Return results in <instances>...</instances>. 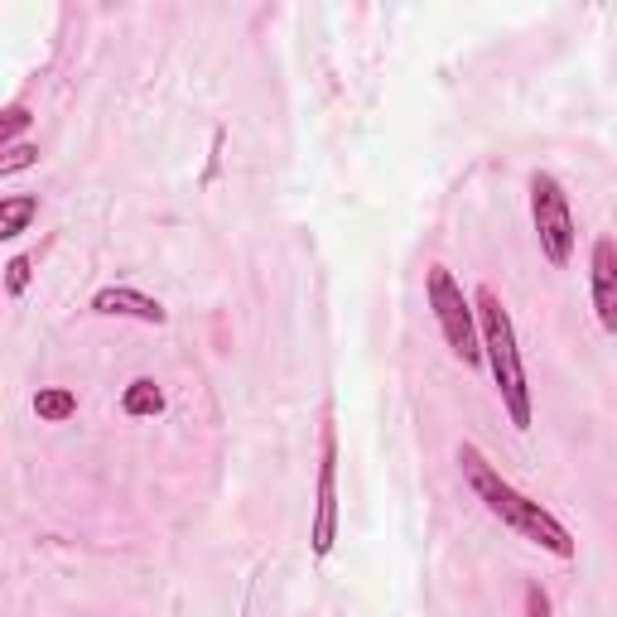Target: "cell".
I'll return each instance as SVG.
<instances>
[{
    "label": "cell",
    "mask_w": 617,
    "mask_h": 617,
    "mask_svg": "<svg viewBox=\"0 0 617 617\" xmlns=\"http://www.w3.org/2000/svg\"><path fill=\"white\" fill-rule=\"evenodd\" d=\"M593 309H598V323L608 333H617V242L613 237L593 242Z\"/></svg>",
    "instance_id": "cell-6"
},
{
    "label": "cell",
    "mask_w": 617,
    "mask_h": 617,
    "mask_svg": "<svg viewBox=\"0 0 617 617\" xmlns=\"http://www.w3.org/2000/svg\"><path fill=\"white\" fill-rule=\"evenodd\" d=\"M458 468H463V478H468V487L478 492V502H483L502 526H511V531H521L526 540H536V545H545L550 555H560V560H569L574 555V536L564 531L560 516H550V511L540 507V502H531V497H521L516 487L492 468L483 458V449H473V444H463L458 449Z\"/></svg>",
    "instance_id": "cell-1"
},
{
    "label": "cell",
    "mask_w": 617,
    "mask_h": 617,
    "mask_svg": "<svg viewBox=\"0 0 617 617\" xmlns=\"http://www.w3.org/2000/svg\"><path fill=\"white\" fill-rule=\"evenodd\" d=\"M314 555H328L338 540V434L323 430V463H319V507H314Z\"/></svg>",
    "instance_id": "cell-5"
},
{
    "label": "cell",
    "mask_w": 617,
    "mask_h": 617,
    "mask_svg": "<svg viewBox=\"0 0 617 617\" xmlns=\"http://www.w3.org/2000/svg\"><path fill=\"white\" fill-rule=\"evenodd\" d=\"M34 213H39V198H5V203H0V237H5V242L20 237Z\"/></svg>",
    "instance_id": "cell-10"
},
{
    "label": "cell",
    "mask_w": 617,
    "mask_h": 617,
    "mask_svg": "<svg viewBox=\"0 0 617 617\" xmlns=\"http://www.w3.org/2000/svg\"><path fill=\"white\" fill-rule=\"evenodd\" d=\"M25 285H29V256H15V261H10V275H5V290L20 295Z\"/></svg>",
    "instance_id": "cell-12"
},
{
    "label": "cell",
    "mask_w": 617,
    "mask_h": 617,
    "mask_svg": "<svg viewBox=\"0 0 617 617\" xmlns=\"http://www.w3.org/2000/svg\"><path fill=\"white\" fill-rule=\"evenodd\" d=\"M34 415H39V420H49V425H63V420H73V415H78V396H73V391H39V396H34Z\"/></svg>",
    "instance_id": "cell-9"
},
{
    "label": "cell",
    "mask_w": 617,
    "mask_h": 617,
    "mask_svg": "<svg viewBox=\"0 0 617 617\" xmlns=\"http://www.w3.org/2000/svg\"><path fill=\"white\" fill-rule=\"evenodd\" d=\"M25 121H29V116H25V111H20V107H15V111H5V140H10V135L20 131Z\"/></svg>",
    "instance_id": "cell-14"
},
{
    "label": "cell",
    "mask_w": 617,
    "mask_h": 617,
    "mask_svg": "<svg viewBox=\"0 0 617 617\" xmlns=\"http://www.w3.org/2000/svg\"><path fill=\"white\" fill-rule=\"evenodd\" d=\"M121 410H126V415H135V420H140V415H160V410H164V391L150 381V376H140V381H131V386H126Z\"/></svg>",
    "instance_id": "cell-8"
},
{
    "label": "cell",
    "mask_w": 617,
    "mask_h": 617,
    "mask_svg": "<svg viewBox=\"0 0 617 617\" xmlns=\"http://www.w3.org/2000/svg\"><path fill=\"white\" fill-rule=\"evenodd\" d=\"M430 304H434L439 328H444V338H449V348H454V357H463L468 367H478V362H483L478 309L463 299V290H458V280L449 266H430Z\"/></svg>",
    "instance_id": "cell-3"
},
{
    "label": "cell",
    "mask_w": 617,
    "mask_h": 617,
    "mask_svg": "<svg viewBox=\"0 0 617 617\" xmlns=\"http://www.w3.org/2000/svg\"><path fill=\"white\" fill-rule=\"evenodd\" d=\"M526 617H550V598L540 593V584L526 589Z\"/></svg>",
    "instance_id": "cell-13"
},
{
    "label": "cell",
    "mask_w": 617,
    "mask_h": 617,
    "mask_svg": "<svg viewBox=\"0 0 617 617\" xmlns=\"http://www.w3.org/2000/svg\"><path fill=\"white\" fill-rule=\"evenodd\" d=\"M478 323H483V348H487V362H492V376H497V391L507 401L511 425L531 430V386H526V372H521L516 328H511L507 304L492 290H478Z\"/></svg>",
    "instance_id": "cell-2"
},
{
    "label": "cell",
    "mask_w": 617,
    "mask_h": 617,
    "mask_svg": "<svg viewBox=\"0 0 617 617\" xmlns=\"http://www.w3.org/2000/svg\"><path fill=\"white\" fill-rule=\"evenodd\" d=\"M92 309L97 314H121V319H140V323H164V309L155 304L150 295H140V290H126V285H116V290H102V295L92 299Z\"/></svg>",
    "instance_id": "cell-7"
},
{
    "label": "cell",
    "mask_w": 617,
    "mask_h": 617,
    "mask_svg": "<svg viewBox=\"0 0 617 617\" xmlns=\"http://www.w3.org/2000/svg\"><path fill=\"white\" fill-rule=\"evenodd\" d=\"M531 217H536V237L545 261L564 266L569 251H574V213H569V198H564L555 174H536L531 179Z\"/></svg>",
    "instance_id": "cell-4"
},
{
    "label": "cell",
    "mask_w": 617,
    "mask_h": 617,
    "mask_svg": "<svg viewBox=\"0 0 617 617\" xmlns=\"http://www.w3.org/2000/svg\"><path fill=\"white\" fill-rule=\"evenodd\" d=\"M39 160V150L34 145H15L5 160H0V179H10V174H20V169H29V164Z\"/></svg>",
    "instance_id": "cell-11"
}]
</instances>
